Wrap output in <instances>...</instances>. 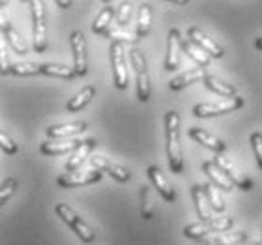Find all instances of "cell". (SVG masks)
I'll use <instances>...</instances> for the list:
<instances>
[{
	"mask_svg": "<svg viewBox=\"0 0 262 245\" xmlns=\"http://www.w3.org/2000/svg\"><path fill=\"white\" fill-rule=\"evenodd\" d=\"M255 46H256V48H258V49H262V38H256Z\"/></svg>",
	"mask_w": 262,
	"mask_h": 245,
	"instance_id": "ab89813d",
	"label": "cell"
},
{
	"mask_svg": "<svg viewBox=\"0 0 262 245\" xmlns=\"http://www.w3.org/2000/svg\"><path fill=\"white\" fill-rule=\"evenodd\" d=\"M55 213L62 219V221L68 225V227L74 230V232L78 234V238L81 239V241H85V243H93L95 241V230L87 225V222L81 219V217L74 211V209L70 208V206H66V204H57L55 206Z\"/></svg>",
	"mask_w": 262,
	"mask_h": 245,
	"instance_id": "7a4b0ae2",
	"label": "cell"
},
{
	"mask_svg": "<svg viewBox=\"0 0 262 245\" xmlns=\"http://www.w3.org/2000/svg\"><path fill=\"white\" fill-rule=\"evenodd\" d=\"M70 46L74 51V72L76 76L87 74V43H85L83 32L74 30L70 34Z\"/></svg>",
	"mask_w": 262,
	"mask_h": 245,
	"instance_id": "52a82bcc",
	"label": "cell"
},
{
	"mask_svg": "<svg viewBox=\"0 0 262 245\" xmlns=\"http://www.w3.org/2000/svg\"><path fill=\"white\" fill-rule=\"evenodd\" d=\"M249 142H251V147H253V153H255L256 164L262 170V134L260 132H253Z\"/></svg>",
	"mask_w": 262,
	"mask_h": 245,
	"instance_id": "d590c367",
	"label": "cell"
},
{
	"mask_svg": "<svg viewBox=\"0 0 262 245\" xmlns=\"http://www.w3.org/2000/svg\"><path fill=\"white\" fill-rule=\"evenodd\" d=\"M83 130H87V123L85 121H76V123H66V125H53L48 126V136L51 140H62V138L78 136Z\"/></svg>",
	"mask_w": 262,
	"mask_h": 245,
	"instance_id": "2e32d148",
	"label": "cell"
},
{
	"mask_svg": "<svg viewBox=\"0 0 262 245\" xmlns=\"http://www.w3.org/2000/svg\"><path fill=\"white\" fill-rule=\"evenodd\" d=\"M204 187V192H206V196H208L209 200V206H211V209L213 211H217V213H223L225 211V202H223V198H221L219 194V187H215L213 183H206Z\"/></svg>",
	"mask_w": 262,
	"mask_h": 245,
	"instance_id": "f546056e",
	"label": "cell"
},
{
	"mask_svg": "<svg viewBox=\"0 0 262 245\" xmlns=\"http://www.w3.org/2000/svg\"><path fill=\"white\" fill-rule=\"evenodd\" d=\"M166 126V151H168V164L172 173H183V155L179 145V115L178 112H168L164 117Z\"/></svg>",
	"mask_w": 262,
	"mask_h": 245,
	"instance_id": "6da1fadb",
	"label": "cell"
},
{
	"mask_svg": "<svg viewBox=\"0 0 262 245\" xmlns=\"http://www.w3.org/2000/svg\"><path fill=\"white\" fill-rule=\"evenodd\" d=\"M81 142L79 140H70V138H62V140H48L42 144L43 155H64V153H74L78 149Z\"/></svg>",
	"mask_w": 262,
	"mask_h": 245,
	"instance_id": "4fadbf2b",
	"label": "cell"
},
{
	"mask_svg": "<svg viewBox=\"0 0 262 245\" xmlns=\"http://www.w3.org/2000/svg\"><path fill=\"white\" fill-rule=\"evenodd\" d=\"M198 79H202V81L206 79L204 68H194V70H187V72H183L181 76L173 78L172 81H170V89H172V91H181V89H185L187 85L196 83Z\"/></svg>",
	"mask_w": 262,
	"mask_h": 245,
	"instance_id": "44dd1931",
	"label": "cell"
},
{
	"mask_svg": "<svg viewBox=\"0 0 262 245\" xmlns=\"http://www.w3.org/2000/svg\"><path fill=\"white\" fill-rule=\"evenodd\" d=\"M57 6H60L62 10H68L72 6V2H64V0H57Z\"/></svg>",
	"mask_w": 262,
	"mask_h": 245,
	"instance_id": "74e56055",
	"label": "cell"
},
{
	"mask_svg": "<svg viewBox=\"0 0 262 245\" xmlns=\"http://www.w3.org/2000/svg\"><path fill=\"white\" fill-rule=\"evenodd\" d=\"M42 74L51 76V78H60V79L78 78L76 72H74V68H70V66H62V64H51V62L42 64Z\"/></svg>",
	"mask_w": 262,
	"mask_h": 245,
	"instance_id": "83f0119b",
	"label": "cell"
},
{
	"mask_svg": "<svg viewBox=\"0 0 262 245\" xmlns=\"http://www.w3.org/2000/svg\"><path fill=\"white\" fill-rule=\"evenodd\" d=\"M189 38H191L192 42L196 43L198 48L204 49L206 53L209 55V57H215V59H221L223 55H225V49L221 48L219 43L213 42L211 38L208 36V34H204L202 30L196 29V27H191L189 29Z\"/></svg>",
	"mask_w": 262,
	"mask_h": 245,
	"instance_id": "8fae6325",
	"label": "cell"
},
{
	"mask_svg": "<svg viewBox=\"0 0 262 245\" xmlns=\"http://www.w3.org/2000/svg\"><path fill=\"white\" fill-rule=\"evenodd\" d=\"M0 145H2V151L8 153V155H15L17 153V144L8 136L6 130H0Z\"/></svg>",
	"mask_w": 262,
	"mask_h": 245,
	"instance_id": "8d00e7d4",
	"label": "cell"
},
{
	"mask_svg": "<svg viewBox=\"0 0 262 245\" xmlns=\"http://www.w3.org/2000/svg\"><path fill=\"white\" fill-rule=\"evenodd\" d=\"M32 12V36H34V51L43 53L48 49V29H46V8L42 0L30 2Z\"/></svg>",
	"mask_w": 262,
	"mask_h": 245,
	"instance_id": "277c9868",
	"label": "cell"
},
{
	"mask_svg": "<svg viewBox=\"0 0 262 245\" xmlns=\"http://www.w3.org/2000/svg\"><path fill=\"white\" fill-rule=\"evenodd\" d=\"M110 59H112V68H114V83L117 89H126L128 87V70H126V59L123 53V43L112 42L110 46Z\"/></svg>",
	"mask_w": 262,
	"mask_h": 245,
	"instance_id": "8992f818",
	"label": "cell"
},
{
	"mask_svg": "<svg viewBox=\"0 0 262 245\" xmlns=\"http://www.w3.org/2000/svg\"><path fill=\"white\" fill-rule=\"evenodd\" d=\"M130 17H132V4H130V2L121 4L119 10H117V15H115V19H117V23H119L121 29H125L126 25H128Z\"/></svg>",
	"mask_w": 262,
	"mask_h": 245,
	"instance_id": "836d02e7",
	"label": "cell"
},
{
	"mask_svg": "<svg viewBox=\"0 0 262 245\" xmlns=\"http://www.w3.org/2000/svg\"><path fill=\"white\" fill-rule=\"evenodd\" d=\"M247 234L245 232H236V234H217L213 238H209L204 241V245H239L247 241Z\"/></svg>",
	"mask_w": 262,
	"mask_h": 245,
	"instance_id": "484cf974",
	"label": "cell"
},
{
	"mask_svg": "<svg viewBox=\"0 0 262 245\" xmlns=\"http://www.w3.org/2000/svg\"><path fill=\"white\" fill-rule=\"evenodd\" d=\"M191 192H192L194 208H196V213H198V217H200V221L202 222L211 221V219H213V217H211V206H209V200H208V196H206V192H204V187L192 185Z\"/></svg>",
	"mask_w": 262,
	"mask_h": 245,
	"instance_id": "d6986e66",
	"label": "cell"
},
{
	"mask_svg": "<svg viewBox=\"0 0 262 245\" xmlns=\"http://www.w3.org/2000/svg\"><path fill=\"white\" fill-rule=\"evenodd\" d=\"M245 100L242 96H234V98H227V100H217V102H202L196 104L192 114L198 119H208V117H215V115L230 114L236 109L244 108Z\"/></svg>",
	"mask_w": 262,
	"mask_h": 245,
	"instance_id": "3957f363",
	"label": "cell"
},
{
	"mask_svg": "<svg viewBox=\"0 0 262 245\" xmlns=\"http://www.w3.org/2000/svg\"><path fill=\"white\" fill-rule=\"evenodd\" d=\"M96 145H98V142H96L95 138L83 140L78 149L74 151V153H70V159L66 161V172H76V170H78V168L83 164V161L87 159V157H89V153L95 149Z\"/></svg>",
	"mask_w": 262,
	"mask_h": 245,
	"instance_id": "9a60e30c",
	"label": "cell"
},
{
	"mask_svg": "<svg viewBox=\"0 0 262 245\" xmlns=\"http://www.w3.org/2000/svg\"><path fill=\"white\" fill-rule=\"evenodd\" d=\"M142 217L145 221L153 217V194L149 187H142Z\"/></svg>",
	"mask_w": 262,
	"mask_h": 245,
	"instance_id": "1f68e13d",
	"label": "cell"
},
{
	"mask_svg": "<svg viewBox=\"0 0 262 245\" xmlns=\"http://www.w3.org/2000/svg\"><path fill=\"white\" fill-rule=\"evenodd\" d=\"M15 76H36L42 74V64H34V62H17L12 64V72Z\"/></svg>",
	"mask_w": 262,
	"mask_h": 245,
	"instance_id": "4dcf8cb0",
	"label": "cell"
},
{
	"mask_svg": "<svg viewBox=\"0 0 262 245\" xmlns=\"http://www.w3.org/2000/svg\"><path fill=\"white\" fill-rule=\"evenodd\" d=\"M151 17H153L151 6H149V4H142V6H140V12H138V25H136L138 38L147 36L149 29H151Z\"/></svg>",
	"mask_w": 262,
	"mask_h": 245,
	"instance_id": "4316f807",
	"label": "cell"
},
{
	"mask_svg": "<svg viewBox=\"0 0 262 245\" xmlns=\"http://www.w3.org/2000/svg\"><path fill=\"white\" fill-rule=\"evenodd\" d=\"M115 15H117V12L114 10V6H112V4H106V8L98 13V17H96L95 23H93V32H96V34H106L107 30H110V25H112Z\"/></svg>",
	"mask_w": 262,
	"mask_h": 245,
	"instance_id": "d4e9b609",
	"label": "cell"
},
{
	"mask_svg": "<svg viewBox=\"0 0 262 245\" xmlns=\"http://www.w3.org/2000/svg\"><path fill=\"white\" fill-rule=\"evenodd\" d=\"M106 38H112L114 42H117V43H123V42H126V43H134L138 40V36L136 34H130L128 30H107L106 34H104Z\"/></svg>",
	"mask_w": 262,
	"mask_h": 245,
	"instance_id": "d6a6232c",
	"label": "cell"
},
{
	"mask_svg": "<svg viewBox=\"0 0 262 245\" xmlns=\"http://www.w3.org/2000/svg\"><path fill=\"white\" fill-rule=\"evenodd\" d=\"M130 62L136 74V93L138 100L147 102L151 96V87H149V74H147V60L145 55L140 49H132L130 51Z\"/></svg>",
	"mask_w": 262,
	"mask_h": 245,
	"instance_id": "5b68a950",
	"label": "cell"
},
{
	"mask_svg": "<svg viewBox=\"0 0 262 245\" xmlns=\"http://www.w3.org/2000/svg\"><path fill=\"white\" fill-rule=\"evenodd\" d=\"M147 175H149V180L153 181L155 189L161 192V196L164 198L166 202H173V200H176V192H173L172 185H170V183H168V180L164 177V173L161 172V168H159V166H149Z\"/></svg>",
	"mask_w": 262,
	"mask_h": 245,
	"instance_id": "e0dca14e",
	"label": "cell"
},
{
	"mask_svg": "<svg viewBox=\"0 0 262 245\" xmlns=\"http://www.w3.org/2000/svg\"><path fill=\"white\" fill-rule=\"evenodd\" d=\"M102 172L100 170H89V172H66L62 175H59V183L60 187L64 189H70V187H81V185H91V183H96L100 181Z\"/></svg>",
	"mask_w": 262,
	"mask_h": 245,
	"instance_id": "ba28073f",
	"label": "cell"
},
{
	"mask_svg": "<svg viewBox=\"0 0 262 245\" xmlns=\"http://www.w3.org/2000/svg\"><path fill=\"white\" fill-rule=\"evenodd\" d=\"M91 164H93V168L95 170H100L102 173H110L114 180H117L119 183H126V181L130 180V172L126 170V168L119 166V164H115V162L107 161V159H104V157H93L91 159Z\"/></svg>",
	"mask_w": 262,
	"mask_h": 245,
	"instance_id": "30bf717a",
	"label": "cell"
},
{
	"mask_svg": "<svg viewBox=\"0 0 262 245\" xmlns=\"http://www.w3.org/2000/svg\"><path fill=\"white\" fill-rule=\"evenodd\" d=\"M239 245H260V243L255 241V239H247V241H244V243H239Z\"/></svg>",
	"mask_w": 262,
	"mask_h": 245,
	"instance_id": "f35d334b",
	"label": "cell"
},
{
	"mask_svg": "<svg viewBox=\"0 0 262 245\" xmlns=\"http://www.w3.org/2000/svg\"><path fill=\"white\" fill-rule=\"evenodd\" d=\"M179 51H181V36L178 29H172L168 32V51L164 60V68L168 72H172L179 66Z\"/></svg>",
	"mask_w": 262,
	"mask_h": 245,
	"instance_id": "5bb4252c",
	"label": "cell"
},
{
	"mask_svg": "<svg viewBox=\"0 0 262 245\" xmlns=\"http://www.w3.org/2000/svg\"><path fill=\"white\" fill-rule=\"evenodd\" d=\"M181 49H183L185 53L189 55L196 64H200L202 68H206V66L209 64V60H211V57H209L204 49H200L196 46V43L192 42L191 38H187V40H181Z\"/></svg>",
	"mask_w": 262,
	"mask_h": 245,
	"instance_id": "603a6c76",
	"label": "cell"
},
{
	"mask_svg": "<svg viewBox=\"0 0 262 245\" xmlns=\"http://www.w3.org/2000/svg\"><path fill=\"white\" fill-rule=\"evenodd\" d=\"M204 85L208 87L209 91H213L221 96H227V98H234L236 96V87L232 83H225L223 79H219L217 76H206L204 79Z\"/></svg>",
	"mask_w": 262,
	"mask_h": 245,
	"instance_id": "cb8c5ba5",
	"label": "cell"
},
{
	"mask_svg": "<svg viewBox=\"0 0 262 245\" xmlns=\"http://www.w3.org/2000/svg\"><path fill=\"white\" fill-rule=\"evenodd\" d=\"M185 238H191V239H206L211 234V228H209L208 222H192V225H187L183 228Z\"/></svg>",
	"mask_w": 262,
	"mask_h": 245,
	"instance_id": "f1b7e54d",
	"label": "cell"
},
{
	"mask_svg": "<svg viewBox=\"0 0 262 245\" xmlns=\"http://www.w3.org/2000/svg\"><path fill=\"white\" fill-rule=\"evenodd\" d=\"M202 170L206 172V175L211 180V183H213L215 187H219V189H223V191H232L234 189L232 180L228 177L227 173H225V170H223L215 161H204Z\"/></svg>",
	"mask_w": 262,
	"mask_h": 245,
	"instance_id": "7c38bea8",
	"label": "cell"
},
{
	"mask_svg": "<svg viewBox=\"0 0 262 245\" xmlns=\"http://www.w3.org/2000/svg\"><path fill=\"white\" fill-rule=\"evenodd\" d=\"M15 189H17V181L13 180V177L4 180V183H2V191H0V204H2V206L10 200V196L15 192Z\"/></svg>",
	"mask_w": 262,
	"mask_h": 245,
	"instance_id": "e575fe53",
	"label": "cell"
},
{
	"mask_svg": "<svg viewBox=\"0 0 262 245\" xmlns=\"http://www.w3.org/2000/svg\"><path fill=\"white\" fill-rule=\"evenodd\" d=\"M2 36L6 38V42L10 43V48L15 51L17 55H25L27 51H29V48H27V43H25V40L17 34V30L13 29L12 23H4L2 25Z\"/></svg>",
	"mask_w": 262,
	"mask_h": 245,
	"instance_id": "7402d4cb",
	"label": "cell"
},
{
	"mask_svg": "<svg viewBox=\"0 0 262 245\" xmlns=\"http://www.w3.org/2000/svg\"><path fill=\"white\" fill-rule=\"evenodd\" d=\"M215 162L225 170V173L232 180V183L238 187V189H242V191H251V189H253V181H251L249 177H247V175H245V173L242 172V170H239L232 161H230V159L217 155L215 157Z\"/></svg>",
	"mask_w": 262,
	"mask_h": 245,
	"instance_id": "9c48e42d",
	"label": "cell"
},
{
	"mask_svg": "<svg viewBox=\"0 0 262 245\" xmlns=\"http://www.w3.org/2000/svg\"><path fill=\"white\" fill-rule=\"evenodd\" d=\"M95 87L93 85H87V87H83V89L79 91L78 95L74 96V98H70V100L66 102V112L68 114H76V112H79V109H83L87 104H89L93 98H95Z\"/></svg>",
	"mask_w": 262,
	"mask_h": 245,
	"instance_id": "ffe728a7",
	"label": "cell"
},
{
	"mask_svg": "<svg viewBox=\"0 0 262 245\" xmlns=\"http://www.w3.org/2000/svg\"><path fill=\"white\" fill-rule=\"evenodd\" d=\"M189 136L194 140V142H198V144H202L204 147H208V149L215 151L217 155L219 153H223V151L227 149V145L221 142L219 138L211 136L209 132L202 130V128H198V126H192V128H189Z\"/></svg>",
	"mask_w": 262,
	"mask_h": 245,
	"instance_id": "ac0fdd59",
	"label": "cell"
}]
</instances>
